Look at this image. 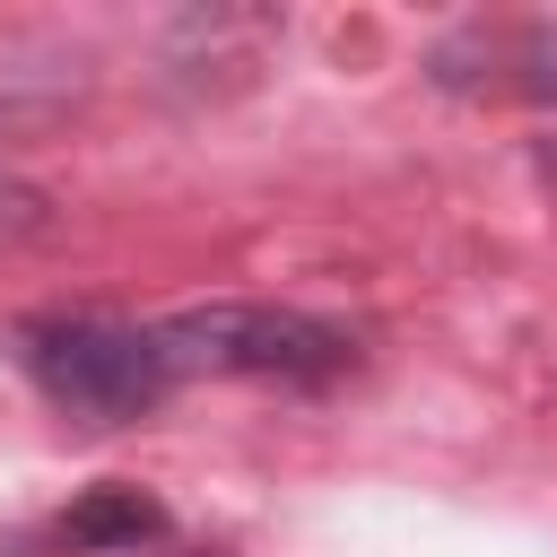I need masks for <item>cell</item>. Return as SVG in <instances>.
Returning <instances> with one entry per match:
<instances>
[{
    "label": "cell",
    "mask_w": 557,
    "mask_h": 557,
    "mask_svg": "<svg viewBox=\"0 0 557 557\" xmlns=\"http://www.w3.org/2000/svg\"><path fill=\"white\" fill-rule=\"evenodd\" d=\"M174 374H252V383H331L357 366V339L305 305H183L174 322H157Z\"/></svg>",
    "instance_id": "2"
},
{
    "label": "cell",
    "mask_w": 557,
    "mask_h": 557,
    "mask_svg": "<svg viewBox=\"0 0 557 557\" xmlns=\"http://www.w3.org/2000/svg\"><path fill=\"white\" fill-rule=\"evenodd\" d=\"M540 174H557V139H540Z\"/></svg>",
    "instance_id": "5"
},
{
    "label": "cell",
    "mask_w": 557,
    "mask_h": 557,
    "mask_svg": "<svg viewBox=\"0 0 557 557\" xmlns=\"http://www.w3.org/2000/svg\"><path fill=\"white\" fill-rule=\"evenodd\" d=\"M78 548H139V540H157L165 531V505L157 496H139V487H96V496H78L70 505V522H61Z\"/></svg>",
    "instance_id": "4"
},
{
    "label": "cell",
    "mask_w": 557,
    "mask_h": 557,
    "mask_svg": "<svg viewBox=\"0 0 557 557\" xmlns=\"http://www.w3.org/2000/svg\"><path fill=\"white\" fill-rule=\"evenodd\" d=\"M426 78L444 96H505V104H557V17H479L453 26L426 52Z\"/></svg>",
    "instance_id": "3"
},
{
    "label": "cell",
    "mask_w": 557,
    "mask_h": 557,
    "mask_svg": "<svg viewBox=\"0 0 557 557\" xmlns=\"http://www.w3.org/2000/svg\"><path fill=\"white\" fill-rule=\"evenodd\" d=\"M9 357L26 366V383L52 409H70L87 426H131L183 383L165 339L139 322H113V313H35L9 331Z\"/></svg>",
    "instance_id": "1"
}]
</instances>
